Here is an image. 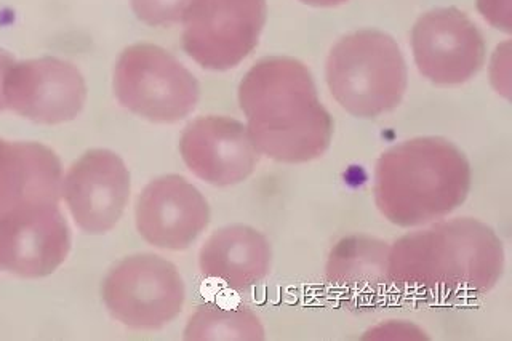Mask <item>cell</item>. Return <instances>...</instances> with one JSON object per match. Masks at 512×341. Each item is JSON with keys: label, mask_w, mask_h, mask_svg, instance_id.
I'll list each match as a JSON object with an SVG mask.
<instances>
[{"label": "cell", "mask_w": 512, "mask_h": 341, "mask_svg": "<svg viewBox=\"0 0 512 341\" xmlns=\"http://www.w3.org/2000/svg\"><path fill=\"white\" fill-rule=\"evenodd\" d=\"M301 2L312 5V7H335V5L344 4L348 0H301Z\"/></svg>", "instance_id": "cell-20"}, {"label": "cell", "mask_w": 512, "mask_h": 341, "mask_svg": "<svg viewBox=\"0 0 512 341\" xmlns=\"http://www.w3.org/2000/svg\"><path fill=\"white\" fill-rule=\"evenodd\" d=\"M63 165L47 146L0 138V221L37 205L58 204Z\"/></svg>", "instance_id": "cell-14"}, {"label": "cell", "mask_w": 512, "mask_h": 341, "mask_svg": "<svg viewBox=\"0 0 512 341\" xmlns=\"http://www.w3.org/2000/svg\"><path fill=\"white\" fill-rule=\"evenodd\" d=\"M471 189V167L444 138H415L376 164L375 202L392 225H426L458 209Z\"/></svg>", "instance_id": "cell-3"}, {"label": "cell", "mask_w": 512, "mask_h": 341, "mask_svg": "<svg viewBox=\"0 0 512 341\" xmlns=\"http://www.w3.org/2000/svg\"><path fill=\"white\" fill-rule=\"evenodd\" d=\"M503 269V242L474 218L442 221L405 234L389 247L392 290L426 303L482 297L500 281Z\"/></svg>", "instance_id": "cell-1"}, {"label": "cell", "mask_w": 512, "mask_h": 341, "mask_svg": "<svg viewBox=\"0 0 512 341\" xmlns=\"http://www.w3.org/2000/svg\"><path fill=\"white\" fill-rule=\"evenodd\" d=\"M266 13V0H204L186 23L184 52L205 69L236 68L258 45Z\"/></svg>", "instance_id": "cell-7"}, {"label": "cell", "mask_w": 512, "mask_h": 341, "mask_svg": "<svg viewBox=\"0 0 512 341\" xmlns=\"http://www.w3.org/2000/svg\"><path fill=\"white\" fill-rule=\"evenodd\" d=\"M114 92L130 113L157 124L183 121L200 97L196 77L167 50L152 44H135L122 52Z\"/></svg>", "instance_id": "cell-5"}, {"label": "cell", "mask_w": 512, "mask_h": 341, "mask_svg": "<svg viewBox=\"0 0 512 341\" xmlns=\"http://www.w3.org/2000/svg\"><path fill=\"white\" fill-rule=\"evenodd\" d=\"M248 137L258 153L285 164L314 161L332 143L333 121L309 69L288 57L258 61L239 85Z\"/></svg>", "instance_id": "cell-2"}, {"label": "cell", "mask_w": 512, "mask_h": 341, "mask_svg": "<svg viewBox=\"0 0 512 341\" xmlns=\"http://www.w3.org/2000/svg\"><path fill=\"white\" fill-rule=\"evenodd\" d=\"M200 271L210 281L232 292L260 284L271 268V247L266 237L250 226L218 229L200 250Z\"/></svg>", "instance_id": "cell-16"}, {"label": "cell", "mask_w": 512, "mask_h": 341, "mask_svg": "<svg viewBox=\"0 0 512 341\" xmlns=\"http://www.w3.org/2000/svg\"><path fill=\"white\" fill-rule=\"evenodd\" d=\"M71 250V231L60 205L47 204L0 221V271L39 279L55 273Z\"/></svg>", "instance_id": "cell-11"}, {"label": "cell", "mask_w": 512, "mask_h": 341, "mask_svg": "<svg viewBox=\"0 0 512 341\" xmlns=\"http://www.w3.org/2000/svg\"><path fill=\"white\" fill-rule=\"evenodd\" d=\"M208 223L210 207L205 197L178 175L151 181L136 204V228L157 249H188Z\"/></svg>", "instance_id": "cell-12"}, {"label": "cell", "mask_w": 512, "mask_h": 341, "mask_svg": "<svg viewBox=\"0 0 512 341\" xmlns=\"http://www.w3.org/2000/svg\"><path fill=\"white\" fill-rule=\"evenodd\" d=\"M180 153L197 178L213 186L237 185L255 170L258 151L247 127L223 116L199 117L184 129Z\"/></svg>", "instance_id": "cell-13"}, {"label": "cell", "mask_w": 512, "mask_h": 341, "mask_svg": "<svg viewBox=\"0 0 512 341\" xmlns=\"http://www.w3.org/2000/svg\"><path fill=\"white\" fill-rule=\"evenodd\" d=\"M186 340H263L260 319L247 306L205 303L189 319Z\"/></svg>", "instance_id": "cell-17"}, {"label": "cell", "mask_w": 512, "mask_h": 341, "mask_svg": "<svg viewBox=\"0 0 512 341\" xmlns=\"http://www.w3.org/2000/svg\"><path fill=\"white\" fill-rule=\"evenodd\" d=\"M103 301L111 316L130 329H162L181 313L183 279L164 258L151 253L132 255L109 271Z\"/></svg>", "instance_id": "cell-6"}, {"label": "cell", "mask_w": 512, "mask_h": 341, "mask_svg": "<svg viewBox=\"0 0 512 341\" xmlns=\"http://www.w3.org/2000/svg\"><path fill=\"white\" fill-rule=\"evenodd\" d=\"M15 65V58L5 50L0 49V113L7 109V101H5V79H7L8 71Z\"/></svg>", "instance_id": "cell-19"}, {"label": "cell", "mask_w": 512, "mask_h": 341, "mask_svg": "<svg viewBox=\"0 0 512 341\" xmlns=\"http://www.w3.org/2000/svg\"><path fill=\"white\" fill-rule=\"evenodd\" d=\"M61 194L77 228L104 234L119 223L130 197V173L108 149H92L72 165Z\"/></svg>", "instance_id": "cell-10"}, {"label": "cell", "mask_w": 512, "mask_h": 341, "mask_svg": "<svg viewBox=\"0 0 512 341\" xmlns=\"http://www.w3.org/2000/svg\"><path fill=\"white\" fill-rule=\"evenodd\" d=\"M389 247L370 236H349L336 244L327 263V282L333 295L352 309L380 306L389 292Z\"/></svg>", "instance_id": "cell-15"}, {"label": "cell", "mask_w": 512, "mask_h": 341, "mask_svg": "<svg viewBox=\"0 0 512 341\" xmlns=\"http://www.w3.org/2000/svg\"><path fill=\"white\" fill-rule=\"evenodd\" d=\"M333 98L352 116L373 119L391 113L407 90V65L389 34L365 29L343 37L327 60Z\"/></svg>", "instance_id": "cell-4"}, {"label": "cell", "mask_w": 512, "mask_h": 341, "mask_svg": "<svg viewBox=\"0 0 512 341\" xmlns=\"http://www.w3.org/2000/svg\"><path fill=\"white\" fill-rule=\"evenodd\" d=\"M87 100V85L76 66L55 57L15 63L5 79V101L24 119L58 125L74 121Z\"/></svg>", "instance_id": "cell-9"}, {"label": "cell", "mask_w": 512, "mask_h": 341, "mask_svg": "<svg viewBox=\"0 0 512 341\" xmlns=\"http://www.w3.org/2000/svg\"><path fill=\"white\" fill-rule=\"evenodd\" d=\"M204 0H132L136 18L149 26L188 23Z\"/></svg>", "instance_id": "cell-18"}, {"label": "cell", "mask_w": 512, "mask_h": 341, "mask_svg": "<svg viewBox=\"0 0 512 341\" xmlns=\"http://www.w3.org/2000/svg\"><path fill=\"white\" fill-rule=\"evenodd\" d=\"M412 49L420 73L437 85L464 84L484 66V37L455 7L431 10L416 21Z\"/></svg>", "instance_id": "cell-8"}]
</instances>
